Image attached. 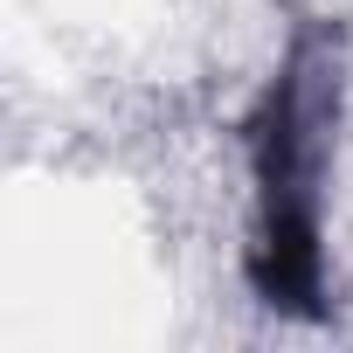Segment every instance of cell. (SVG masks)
<instances>
[{
    "label": "cell",
    "mask_w": 353,
    "mask_h": 353,
    "mask_svg": "<svg viewBox=\"0 0 353 353\" xmlns=\"http://www.w3.org/2000/svg\"><path fill=\"white\" fill-rule=\"evenodd\" d=\"M339 83L346 49L339 28L305 21L263 83L250 111V181H256V243H250V284L263 305L312 319L325 298V166H332V125H339Z\"/></svg>",
    "instance_id": "6da1fadb"
}]
</instances>
